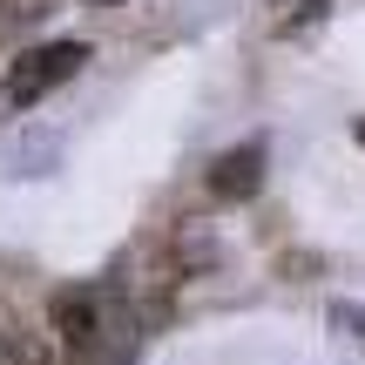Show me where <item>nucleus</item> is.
<instances>
[{"instance_id":"1","label":"nucleus","mask_w":365,"mask_h":365,"mask_svg":"<svg viewBox=\"0 0 365 365\" xmlns=\"http://www.w3.org/2000/svg\"><path fill=\"white\" fill-rule=\"evenodd\" d=\"M48 325L61 345V365H135L143 352V318L108 284H61L48 298Z\"/></svg>"},{"instance_id":"2","label":"nucleus","mask_w":365,"mask_h":365,"mask_svg":"<svg viewBox=\"0 0 365 365\" xmlns=\"http://www.w3.org/2000/svg\"><path fill=\"white\" fill-rule=\"evenodd\" d=\"M88 61H95L88 41H48V48H34V54H21V61H14V75H7V102H14V108L48 102V95L61 88V81H75Z\"/></svg>"},{"instance_id":"3","label":"nucleus","mask_w":365,"mask_h":365,"mask_svg":"<svg viewBox=\"0 0 365 365\" xmlns=\"http://www.w3.org/2000/svg\"><path fill=\"white\" fill-rule=\"evenodd\" d=\"M210 196H223V203H250V196L264 190V143H237L223 149L217 163H210Z\"/></svg>"},{"instance_id":"4","label":"nucleus","mask_w":365,"mask_h":365,"mask_svg":"<svg viewBox=\"0 0 365 365\" xmlns=\"http://www.w3.org/2000/svg\"><path fill=\"white\" fill-rule=\"evenodd\" d=\"M0 365H61V345H48L21 312L0 304Z\"/></svg>"},{"instance_id":"5","label":"nucleus","mask_w":365,"mask_h":365,"mask_svg":"<svg viewBox=\"0 0 365 365\" xmlns=\"http://www.w3.org/2000/svg\"><path fill=\"white\" fill-rule=\"evenodd\" d=\"M54 14V0H0V48H14L21 34H34Z\"/></svg>"},{"instance_id":"6","label":"nucleus","mask_w":365,"mask_h":365,"mask_svg":"<svg viewBox=\"0 0 365 365\" xmlns=\"http://www.w3.org/2000/svg\"><path fill=\"white\" fill-rule=\"evenodd\" d=\"M331 325H339L352 345H365V304H339V312H331Z\"/></svg>"},{"instance_id":"7","label":"nucleus","mask_w":365,"mask_h":365,"mask_svg":"<svg viewBox=\"0 0 365 365\" xmlns=\"http://www.w3.org/2000/svg\"><path fill=\"white\" fill-rule=\"evenodd\" d=\"M359 143H365V122H359Z\"/></svg>"}]
</instances>
